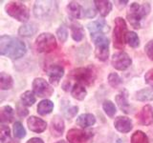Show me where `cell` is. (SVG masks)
Masks as SVG:
<instances>
[{
    "label": "cell",
    "instance_id": "40",
    "mask_svg": "<svg viewBox=\"0 0 153 143\" xmlns=\"http://www.w3.org/2000/svg\"><path fill=\"white\" fill-rule=\"evenodd\" d=\"M17 113L20 116H26L29 112H28L27 109L21 107L20 105H17Z\"/></svg>",
    "mask_w": 153,
    "mask_h": 143
},
{
    "label": "cell",
    "instance_id": "39",
    "mask_svg": "<svg viewBox=\"0 0 153 143\" xmlns=\"http://www.w3.org/2000/svg\"><path fill=\"white\" fill-rule=\"evenodd\" d=\"M145 80H146V82L148 85L151 86V87L153 88V69L149 70L146 74V75H145Z\"/></svg>",
    "mask_w": 153,
    "mask_h": 143
},
{
    "label": "cell",
    "instance_id": "33",
    "mask_svg": "<svg viewBox=\"0 0 153 143\" xmlns=\"http://www.w3.org/2000/svg\"><path fill=\"white\" fill-rule=\"evenodd\" d=\"M13 133L14 136L17 138H23L26 136V131L20 122H16L13 125Z\"/></svg>",
    "mask_w": 153,
    "mask_h": 143
},
{
    "label": "cell",
    "instance_id": "9",
    "mask_svg": "<svg viewBox=\"0 0 153 143\" xmlns=\"http://www.w3.org/2000/svg\"><path fill=\"white\" fill-rule=\"evenodd\" d=\"M56 3L52 1H36L33 7V13L38 18H45L53 14Z\"/></svg>",
    "mask_w": 153,
    "mask_h": 143
},
{
    "label": "cell",
    "instance_id": "37",
    "mask_svg": "<svg viewBox=\"0 0 153 143\" xmlns=\"http://www.w3.org/2000/svg\"><path fill=\"white\" fill-rule=\"evenodd\" d=\"M79 111V108L76 107V106H72V107H69V108H67L65 109V111H64V114H65V116L67 118H72V117H74L76 113H78Z\"/></svg>",
    "mask_w": 153,
    "mask_h": 143
},
{
    "label": "cell",
    "instance_id": "10",
    "mask_svg": "<svg viewBox=\"0 0 153 143\" xmlns=\"http://www.w3.org/2000/svg\"><path fill=\"white\" fill-rule=\"evenodd\" d=\"M33 91L39 97H51L54 93V89L47 82L45 79L41 77H37L33 82Z\"/></svg>",
    "mask_w": 153,
    "mask_h": 143
},
{
    "label": "cell",
    "instance_id": "2",
    "mask_svg": "<svg viewBox=\"0 0 153 143\" xmlns=\"http://www.w3.org/2000/svg\"><path fill=\"white\" fill-rule=\"evenodd\" d=\"M150 12L149 3L138 4L134 2L130 5L127 12V19L129 23L135 28H142V21Z\"/></svg>",
    "mask_w": 153,
    "mask_h": 143
},
{
    "label": "cell",
    "instance_id": "3",
    "mask_svg": "<svg viewBox=\"0 0 153 143\" xmlns=\"http://www.w3.org/2000/svg\"><path fill=\"white\" fill-rule=\"evenodd\" d=\"M96 71L92 66H87L84 68H78L75 69L69 74L68 77L76 80L80 84L91 85L94 83L96 79Z\"/></svg>",
    "mask_w": 153,
    "mask_h": 143
},
{
    "label": "cell",
    "instance_id": "11",
    "mask_svg": "<svg viewBox=\"0 0 153 143\" xmlns=\"http://www.w3.org/2000/svg\"><path fill=\"white\" fill-rule=\"evenodd\" d=\"M111 63L115 69H117L119 71H124L131 65L132 60L126 52H120L113 55Z\"/></svg>",
    "mask_w": 153,
    "mask_h": 143
},
{
    "label": "cell",
    "instance_id": "19",
    "mask_svg": "<svg viewBox=\"0 0 153 143\" xmlns=\"http://www.w3.org/2000/svg\"><path fill=\"white\" fill-rule=\"evenodd\" d=\"M67 11H68V13L72 17L76 18V19H79L84 15L83 8L81 7L78 2H75V1H72L68 4V6H67Z\"/></svg>",
    "mask_w": 153,
    "mask_h": 143
},
{
    "label": "cell",
    "instance_id": "21",
    "mask_svg": "<svg viewBox=\"0 0 153 143\" xmlns=\"http://www.w3.org/2000/svg\"><path fill=\"white\" fill-rule=\"evenodd\" d=\"M96 118L92 114H82L76 117V124L81 128H87L94 125Z\"/></svg>",
    "mask_w": 153,
    "mask_h": 143
},
{
    "label": "cell",
    "instance_id": "23",
    "mask_svg": "<svg viewBox=\"0 0 153 143\" xmlns=\"http://www.w3.org/2000/svg\"><path fill=\"white\" fill-rule=\"evenodd\" d=\"M96 8L100 12V13L102 16H106L107 14L111 12L112 10V4L110 1H105V0H96L94 1Z\"/></svg>",
    "mask_w": 153,
    "mask_h": 143
},
{
    "label": "cell",
    "instance_id": "36",
    "mask_svg": "<svg viewBox=\"0 0 153 143\" xmlns=\"http://www.w3.org/2000/svg\"><path fill=\"white\" fill-rule=\"evenodd\" d=\"M56 35H57V37H59V41L65 42L67 37H68V32H67V29L64 26L59 27L56 31Z\"/></svg>",
    "mask_w": 153,
    "mask_h": 143
},
{
    "label": "cell",
    "instance_id": "12",
    "mask_svg": "<svg viewBox=\"0 0 153 143\" xmlns=\"http://www.w3.org/2000/svg\"><path fill=\"white\" fill-rule=\"evenodd\" d=\"M88 30L91 33V37L92 39L97 36L102 35L105 32H107L109 31V26L106 24L103 19H100V20L91 22L87 25Z\"/></svg>",
    "mask_w": 153,
    "mask_h": 143
},
{
    "label": "cell",
    "instance_id": "13",
    "mask_svg": "<svg viewBox=\"0 0 153 143\" xmlns=\"http://www.w3.org/2000/svg\"><path fill=\"white\" fill-rule=\"evenodd\" d=\"M46 73L51 84H59V80L64 74V69L59 65H50L46 69Z\"/></svg>",
    "mask_w": 153,
    "mask_h": 143
},
{
    "label": "cell",
    "instance_id": "31",
    "mask_svg": "<svg viewBox=\"0 0 153 143\" xmlns=\"http://www.w3.org/2000/svg\"><path fill=\"white\" fill-rule=\"evenodd\" d=\"M131 143H149L146 133L142 131H136L131 136Z\"/></svg>",
    "mask_w": 153,
    "mask_h": 143
},
{
    "label": "cell",
    "instance_id": "27",
    "mask_svg": "<svg viewBox=\"0 0 153 143\" xmlns=\"http://www.w3.org/2000/svg\"><path fill=\"white\" fill-rule=\"evenodd\" d=\"M13 81L12 76L5 73L0 74V87L1 90H10L13 87Z\"/></svg>",
    "mask_w": 153,
    "mask_h": 143
},
{
    "label": "cell",
    "instance_id": "16",
    "mask_svg": "<svg viewBox=\"0 0 153 143\" xmlns=\"http://www.w3.org/2000/svg\"><path fill=\"white\" fill-rule=\"evenodd\" d=\"M114 126L119 132L128 133L132 129V121L126 116H118L114 121Z\"/></svg>",
    "mask_w": 153,
    "mask_h": 143
},
{
    "label": "cell",
    "instance_id": "14",
    "mask_svg": "<svg viewBox=\"0 0 153 143\" xmlns=\"http://www.w3.org/2000/svg\"><path fill=\"white\" fill-rule=\"evenodd\" d=\"M28 126L29 129L32 132L35 133H42L43 131H45V129L47 128V123L41 118H38L36 116H31L28 118Z\"/></svg>",
    "mask_w": 153,
    "mask_h": 143
},
{
    "label": "cell",
    "instance_id": "8",
    "mask_svg": "<svg viewBox=\"0 0 153 143\" xmlns=\"http://www.w3.org/2000/svg\"><path fill=\"white\" fill-rule=\"evenodd\" d=\"M67 140L70 143H92L93 133L79 129H71L67 133Z\"/></svg>",
    "mask_w": 153,
    "mask_h": 143
},
{
    "label": "cell",
    "instance_id": "7",
    "mask_svg": "<svg viewBox=\"0 0 153 143\" xmlns=\"http://www.w3.org/2000/svg\"><path fill=\"white\" fill-rule=\"evenodd\" d=\"M95 42V55L100 61L107 60L109 55V39L104 35L93 38Z\"/></svg>",
    "mask_w": 153,
    "mask_h": 143
},
{
    "label": "cell",
    "instance_id": "41",
    "mask_svg": "<svg viewBox=\"0 0 153 143\" xmlns=\"http://www.w3.org/2000/svg\"><path fill=\"white\" fill-rule=\"evenodd\" d=\"M27 143H44V142H43V140L41 139V138L33 137V138H31V139H29L27 141Z\"/></svg>",
    "mask_w": 153,
    "mask_h": 143
},
{
    "label": "cell",
    "instance_id": "26",
    "mask_svg": "<svg viewBox=\"0 0 153 143\" xmlns=\"http://www.w3.org/2000/svg\"><path fill=\"white\" fill-rule=\"evenodd\" d=\"M1 122H11L13 118V110L11 106H4L0 111Z\"/></svg>",
    "mask_w": 153,
    "mask_h": 143
},
{
    "label": "cell",
    "instance_id": "17",
    "mask_svg": "<svg viewBox=\"0 0 153 143\" xmlns=\"http://www.w3.org/2000/svg\"><path fill=\"white\" fill-rule=\"evenodd\" d=\"M139 119L143 125H150L153 122V110L150 105H146L139 114Z\"/></svg>",
    "mask_w": 153,
    "mask_h": 143
},
{
    "label": "cell",
    "instance_id": "1",
    "mask_svg": "<svg viewBox=\"0 0 153 143\" xmlns=\"http://www.w3.org/2000/svg\"><path fill=\"white\" fill-rule=\"evenodd\" d=\"M26 52V45L16 37L2 35L0 38V54L12 59H18Z\"/></svg>",
    "mask_w": 153,
    "mask_h": 143
},
{
    "label": "cell",
    "instance_id": "42",
    "mask_svg": "<svg viewBox=\"0 0 153 143\" xmlns=\"http://www.w3.org/2000/svg\"><path fill=\"white\" fill-rule=\"evenodd\" d=\"M56 143H67V142L64 141V140H60V141H57V142H56Z\"/></svg>",
    "mask_w": 153,
    "mask_h": 143
},
{
    "label": "cell",
    "instance_id": "34",
    "mask_svg": "<svg viewBox=\"0 0 153 143\" xmlns=\"http://www.w3.org/2000/svg\"><path fill=\"white\" fill-rule=\"evenodd\" d=\"M0 139L2 143H9L11 141V131L8 126L2 125L1 126V135H0Z\"/></svg>",
    "mask_w": 153,
    "mask_h": 143
},
{
    "label": "cell",
    "instance_id": "5",
    "mask_svg": "<svg viewBox=\"0 0 153 143\" xmlns=\"http://www.w3.org/2000/svg\"><path fill=\"white\" fill-rule=\"evenodd\" d=\"M6 12L9 15L16 18L20 22H27L29 16V10L22 2L19 1H12L6 5Z\"/></svg>",
    "mask_w": 153,
    "mask_h": 143
},
{
    "label": "cell",
    "instance_id": "25",
    "mask_svg": "<svg viewBox=\"0 0 153 143\" xmlns=\"http://www.w3.org/2000/svg\"><path fill=\"white\" fill-rule=\"evenodd\" d=\"M71 33L75 41H80L84 36V31L82 26L78 22H73L71 24Z\"/></svg>",
    "mask_w": 153,
    "mask_h": 143
},
{
    "label": "cell",
    "instance_id": "29",
    "mask_svg": "<svg viewBox=\"0 0 153 143\" xmlns=\"http://www.w3.org/2000/svg\"><path fill=\"white\" fill-rule=\"evenodd\" d=\"M21 101H22V104L25 105V106H32V105L36 102V97L35 94H33V92L31 91H27V92L23 93L21 94Z\"/></svg>",
    "mask_w": 153,
    "mask_h": 143
},
{
    "label": "cell",
    "instance_id": "24",
    "mask_svg": "<svg viewBox=\"0 0 153 143\" xmlns=\"http://www.w3.org/2000/svg\"><path fill=\"white\" fill-rule=\"evenodd\" d=\"M53 109H54V103L49 99H44L38 103L37 113L40 116H46L53 111Z\"/></svg>",
    "mask_w": 153,
    "mask_h": 143
},
{
    "label": "cell",
    "instance_id": "4",
    "mask_svg": "<svg viewBox=\"0 0 153 143\" xmlns=\"http://www.w3.org/2000/svg\"><path fill=\"white\" fill-rule=\"evenodd\" d=\"M126 35H127V27L126 21L122 17H117L115 19V28L113 32L114 48H116L118 50L123 49Z\"/></svg>",
    "mask_w": 153,
    "mask_h": 143
},
{
    "label": "cell",
    "instance_id": "18",
    "mask_svg": "<svg viewBox=\"0 0 153 143\" xmlns=\"http://www.w3.org/2000/svg\"><path fill=\"white\" fill-rule=\"evenodd\" d=\"M116 102L118 103L120 109L126 114H130L132 112V107L127 101V92L126 90H123L121 93L117 94Z\"/></svg>",
    "mask_w": 153,
    "mask_h": 143
},
{
    "label": "cell",
    "instance_id": "32",
    "mask_svg": "<svg viewBox=\"0 0 153 143\" xmlns=\"http://www.w3.org/2000/svg\"><path fill=\"white\" fill-rule=\"evenodd\" d=\"M102 108L104 110L105 114H107L109 117H113L115 116V114H116L117 110H116V107H115V105L112 101H110V100H105L102 104Z\"/></svg>",
    "mask_w": 153,
    "mask_h": 143
},
{
    "label": "cell",
    "instance_id": "22",
    "mask_svg": "<svg viewBox=\"0 0 153 143\" xmlns=\"http://www.w3.org/2000/svg\"><path fill=\"white\" fill-rule=\"evenodd\" d=\"M71 94L74 98L78 100H83L87 94L86 89L84 88V86L80 83H76L73 85V87L71 89Z\"/></svg>",
    "mask_w": 153,
    "mask_h": 143
},
{
    "label": "cell",
    "instance_id": "15",
    "mask_svg": "<svg viewBox=\"0 0 153 143\" xmlns=\"http://www.w3.org/2000/svg\"><path fill=\"white\" fill-rule=\"evenodd\" d=\"M64 121L59 116H55L51 121L50 130L54 136H60L64 132Z\"/></svg>",
    "mask_w": 153,
    "mask_h": 143
},
{
    "label": "cell",
    "instance_id": "6",
    "mask_svg": "<svg viewBox=\"0 0 153 143\" xmlns=\"http://www.w3.org/2000/svg\"><path fill=\"white\" fill-rule=\"evenodd\" d=\"M57 44L55 36L50 32H43L36 40V48L38 52H51L56 50Z\"/></svg>",
    "mask_w": 153,
    "mask_h": 143
},
{
    "label": "cell",
    "instance_id": "38",
    "mask_svg": "<svg viewBox=\"0 0 153 143\" xmlns=\"http://www.w3.org/2000/svg\"><path fill=\"white\" fill-rule=\"evenodd\" d=\"M145 51L146 52L147 56L151 60H153V40H150L145 47Z\"/></svg>",
    "mask_w": 153,
    "mask_h": 143
},
{
    "label": "cell",
    "instance_id": "20",
    "mask_svg": "<svg viewBox=\"0 0 153 143\" xmlns=\"http://www.w3.org/2000/svg\"><path fill=\"white\" fill-rule=\"evenodd\" d=\"M38 30V27L36 23H26L22 25L18 30V33L21 36H25V37H30L33 36V35H36V32Z\"/></svg>",
    "mask_w": 153,
    "mask_h": 143
},
{
    "label": "cell",
    "instance_id": "28",
    "mask_svg": "<svg viewBox=\"0 0 153 143\" xmlns=\"http://www.w3.org/2000/svg\"><path fill=\"white\" fill-rule=\"evenodd\" d=\"M153 98V89H143L136 94V99L140 101H148Z\"/></svg>",
    "mask_w": 153,
    "mask_h": 143
},
{
    "label": "cell",
    "instance_id": "35",
    "mask_svg": "<svg viewBox=\"0 0 153 143\" xmlns=\"http://www.w3.org/2000/svg\"><path fill=\"white\" fill-rule=\"evenodd\" d=\"M122 78L120 77L119 74L116 73H112L108 75V83L110 84V86L112 87H118L120 84H122Z\"/></svg>",
    "mask_w": 153,
    "mask_h": 143
},
{
    "label": "cell",
    "instance_id": "30",
    "mask_svg": "<svg viewBox=\"0 0 153 143\" xmlns=\"http://www.w3.org/2000/svg\"><path fill=\"white\" fill-rule=\"evenodd\" d=\"M126 41L128 43V45L132 48H137L139 45H140V39H139L137 33L134 32H127L126 37Z\"/></svg>",
    "mask_w": 153,
    "mask_h": 143
}]
</instances>
